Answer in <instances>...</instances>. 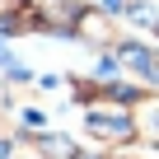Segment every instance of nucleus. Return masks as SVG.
Here are the masks:
<instances>
[{
    "instance_id": "f257e3e1",
    "label": "nucleus",
    "mask_w": 159,
    "mask_h": 159,
    "mask_svg": "<svg viewBox=\"0 0 159 159\" xmlns=\"http://www.w3.org/2000/svg\"><path fill=\"white\" fill-rule=\"evenodd\" d=\"M89 126H94L98 136H112V140H126V136H131V122H126L122 112H112V117H98V112H89Z\"/></svg>"
},
{
    "instance_id": "7ed1b4c3",
    "label": "nucleus",
    "mask_w": 159,
    "mask_h": 159,
    "mask_svg": "<svg viewBox=\"0 0 159 159\" xmlns=\"http://www.w3.org/2000/svg\"><path fill=\"white\" fill-rule=\"evenodd\" d=\"M0 159H10V140H0Z\"/></svg>"
},
{
    "instance_id": "f03ea898",
    "label": "nucleus",
    "mask_w": 159,
    "mask_h": 159,
    "mask_svg": "<svg viewBox=\"0 0 159 159\" xmlns=\"http://www.w3.org/2000/svg\"><path fill=\"white\" fill-rule=\"evenodd\" d=\"M98 10H103V14H122V10H131V5H126V0H98Z\"/></svg>"
}]
</instances>
